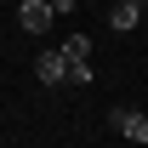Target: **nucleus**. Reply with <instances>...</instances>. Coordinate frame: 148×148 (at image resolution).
Returning <instances> with one entry per match:
<instances>
[{"label": "nucleus", "instance_id": "obj_1", "mask_svg": "<svg viewBox=\"0 0 148 148\" xmlns=\"http://www.w3.org/2000/svg\"><path fill=\"white\" fill-rule=\"evenodd\" d=\"M57 51H63V63H69V80H74V86H91V40H86V34H69Z\"/></svg>", "mask_w": 148, "mask_h": 148}, {"label": "nucleus", "instance_id": "obj_2", "mask_svg": "<svg viewBox=\"0 0 148 148\" xmlns=\"http://www.w3.org/2000/svg\"><path fill=\"white\" fill-rule=\"evenodd\" d=\"M51 23H57L51 0H23V6H17V29H29V34H46Z\"/></svg>", "mask_w": 148, "mask_h": 148}, {"label": "nucleus", "instance_id": "obj_3", "mask_svg": "<svg viewBox=\"0 0 148 148\" xmlns=\"http://www.w3.org/2000/svg\"><path fill=\"white\" fill-rule=\"evenodd\" d=\"M108 125L120 131L125 143H137V148L148 143V114H137V108H114V114H108Z\"/></svg>", "mask_w": 148, "mask_h": 148}, {"label": "nucleus", "instance_id": "obj_4", "mask_svg": "<svg viewBox=\"0 0 148 148\" xmlns=\"http://www.w3.org/2000/svg\"><path fill=\"white\" fill-rule=\"evenodd\" d=\"M34 74H40V86H69V63H63V51H40V57H34Z\"/></svg>", "mask_w": 148, "mask_h": 148}, {"label": "nucleus", "instance_id": "obj_5", "mask_svg": "<svg viewBox=\"0 0 148 148\" xmlns=\"http://www.w3.org/2000/svg\"><path fill=\"white\" fill-rule=\"evenodd\" d=\"M143 23V6H131V0H114V12H108V29H120V34H131Z\"/></svg>", "mask_w": 148, "mask_h": 148}, {"label": "nucleus", "instance_id": "obj_6", "mask_svg": "<svg viewBox=\"0 0 148 148\" xmlns=\"http://www.w3.org/2000/svg\"><path fill=\"white\" fill-rule=\"evenodd\" d=\"M51 12H57V17H69V12H74V0H51Z\"/></svg>", "mask_w": 148, "mask_h": 148}, {"label": "nucleus", "instance_id": "obj_7", "mask_svg": "<svg viewBox=\"0 0 148 148\" xmlns=\"http://www.w3.org/2000/svg\"><path fill=\"white\" fill-rule=\"evenodd\" d=\"M131 6H143V0H131Z\"/></svg>", "mask_w": 148, "mask_h": 148}]
</instances>
